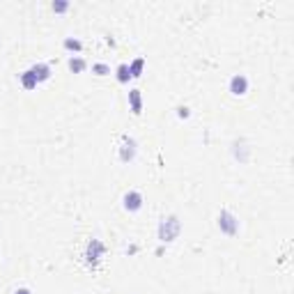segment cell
I'll return each instance as SVG.
<instances>
[{
  "label": "cell",
  "mask_w": 294,
  "mask_h": 294,
  "mask_svg": "<svg viewBox=\"0 0 294 294\" xmlns=\"http://www.w3.org/2000/svg\"><path fill=\"white\" fill-rule=\"evenodd\" d=\"M180 230H181V223L177 221V216H168L158 226V239L161 242H173L175 237L180 234Z\"/></svg>",
  "instance_id": "1"
},
{
  "label": "cell",
  "mask_w": 294,
  "mask_h": 294,
  "mask_svg": "<svg viewBox=\"0 0 294 294\" xmlns=\"http://www.w3.org/2000/svg\"><path fill=\"white\" fill-rule=\"evenodd\" d=\"M219 227H221V232H226L227 237H234V234L239 232V221H237L234 214H230L227 209H223L219 214Z\"/></svg>",
  "instance_id": "2"
},
{
  "label": "cell",
  "mask_w": 294,
  "mask_h": 294,
  "mask_svg": "<svg viewBox=\"0 0 294 294\" xmlns=\"http://www.w3.org/2000/svg\"><path fill=\"white\" fill-rule=\"evenodd\" d=\"M136 150L138 145L136 140L131 136H122V147H120V161L122 163H129V161H134V157H136Z\"/></svg>",
  "instance_id": "3"
},
{
  "label": "cell",
  "mask_w": 294,
  "mask_h": 294,
  "mask_svg": "<svg viewBox=\"0 0 294 294\" xmlns=\"http://www.w3.org/2000/svg\"><path fill=\"white\" fill-rule=\"evenodd\" d=\"M104 250H106V246L99 242V239H90V242H88V250H85V260H88V262L94 267V264L101 260Z\"/></svg>",
  "instance_id": "4"
},
{
  "label": "cell",
  "mask_w": 294,
  "mask_h": 294,
  "mask_svg": "<svg viewBox=\"0 0 294 294\" xmlns=\"http://www.w3.org/2000/svg\"><path fill=\"white\" fill-rule=\"evenodd\" d=\"M230 92H232L234 97H244L249 92V78H246V74H234L230 78Z\"/></svg>",
  "instance_id": "5"
},
{
  "label": "cell",
  "mask_w": 294,
  "mask_h": 294,
  "mask_svg": "<svg viewBox=\"0 0 294 294\" xmlns=\"http://www.w3.org/2000/svg\"><path fill=\"white\" fill-rule=\"evenodd\" d=\"M122 203H124V209L127 211H138L143 207V196L138 191H127L124 198H122Z\"/></svg>",
  "instance_id": "6"
},
{
  "label": "cell",
  "mask_w": 294,
  "mask_h": 294,
  "mask_svg": "<svg viewBox=\"0 0 294 294\" xmlns=\"http://www.w3.org/2000/svg\"><path fill=\"white\" fill-rule=\"evenodd\" d=\"M30 71L35 74L37 83H42V81H48V78H51V67H48L46 62H37V65H32Z\"/></svg>",
  "instance_id": "7"
},
{
  "label": "cell",
  "mask_w": 294,
  "mask_h": 294,
  "mask_svg": "<svg viewBox=\"0 0 294 294\" xmlns=\"http://www.w3.org/2000/svg\"><path fill=\"white\" fill-rule=\"evenodd\" d=\"M129 106H131V113L134 115L143 113V97H140V90H129Z\"/></svg>",
  "instance_id": "8"
},
{
  "label": "cell",
  "mask_w": 294,
  "mask_h": 294,
  "mask_svg": "<svg viewBox=\"0 0 294 294\" xmlns=\"http://www.w3.org/2000/svg\"><path fill=\"white\" fill-rule=\"evenodd\" d=\"M67 65H69V69H71L74 74H81V71H85V67H88V62H85L81 55H71Z\"/></svg>",
  "instance_id": "9"
},
{
  "label": "cell",
  "mask_w": 294,
  "mask_h": 294,
  "mask_svg": "<svg viewBox=\"0 0 294 294\" xmlns=\"http://www.w3.org/2000/svg\"><path fill=\"white\" fill-rule=\"evenodd\" d=\"M21 85L23 88H25V90H35V88H37V78H35V74H32L30 69H28V71H23L21 74Z\"/></svg>",
  "instance_id": "10"
},
{
  "label": "cell",
  "mask_w": 294,
  "mask_h": 294,
  "mask_svg": "<svg viewBox=\"0 0 294 294\" xmlns=\"http://www.w3.org/2000/svg\"><path fill=\"white\" fill-rule=\"evenodd\" d=\"M143 67H145V60L143 58H136L134 62H129V71H131V78H138L143 74Z\"/></svg>",
  "instance_id": "11"
},
{
  "label": "cell",
  "mask_w": 294,
  "mask_h": 294,
  "mask_svg": "<svg viewBox=\"0 0 294 294\" xmlns=\"http://www.w3.org/2000/svg\"><path fill=\"white\" fill-rule=\"evenodd\" d=\"M62 46H65V48H67V51H83V42H81V39H76V37H67L65 39V42H62Z\"/></svg>",
  "instance_id": "12"
},
{
  "label": "cell",
  "mask_w": 294,
  "mask_h": 294,
  "mask_svg": "<svg viewBox=\"0 0 294 294\" xmlns=\"http://www.w3.org/2000/svg\"><path fill=\"white\" fill-rule=\"evenodd\" d=\"M117 81L120 83H129V78H131V71H129V65L127 62H122V65H117Z\"/></svg>",
  "instance_id": "13"
},
{
  "label": "cell",
  "mask_w": 294,
  "mask_h": 294,
  "mask_svg": "<svg viewBox=\"0 0 294 294\" xmlns=\"http://www.w3.org/2000/svg\"><path fill=\"white\" fill-rule=\"evenodd\" d=\"M92 71H94L97 76H108L111 74V67L104 65V62H94V65H92Z\"/></svg>",
  "instance_id": "14"
},
{
  "label": "cell",
  "mask_w": 294,
  "mask_h": 294,
  "mask_svg": "<svg viewBox=\"0 0 294 294\" xmlns=\"http://www.w3.org/2000/svg\"><path fill=\"white\" fill-rule=\"evenodd\" d=\"M51 9H53V12H58V14H60V12H67L69 2H67V0H55V2H51Z\"/></svg>",
  "instance_id": "15"
},
{
  "label": "cell",
  "mask_w": 294,
  "mask_h": 294,
  "mask_svg": "<svg viewBox=\"0 0 294 294\" xmlns=\"http://www.w3.org/2000/svg\"><path fill=\"white\" fill-rule=\"evenodd\" d=\"M177 111H180V117H189V108H186V106H184V108H177Z\"/></svg>",
  "instance_id": "16"
},
{
  "label": "cell",
  "mask_w": 294,
  "mask_h": 294,
  "mask_svg": "<svg viewBox=\"0 0 294 294\" xmlns=\"http://www.w3.org/2000/svg\"><path fill=\"white\" fill-rule=\"evenodd\" d=\"M14 294H32L30 290H28V287H19V290H16Z\"/></svg>",
  "instance_id": "17"
}]
</instances>
